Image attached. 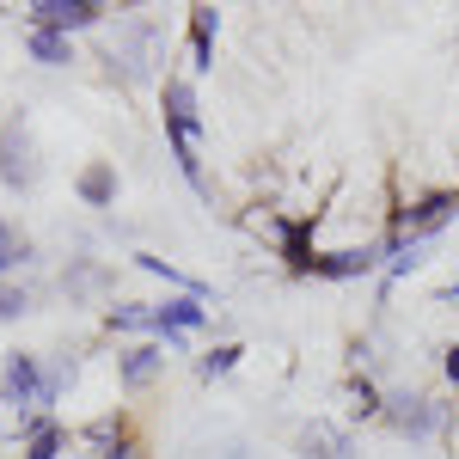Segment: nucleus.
Instances as JSON below:
<instances>
[{"mask_svg":"<svg viewBox=\"0 0 459 459\" xmlns=\"http://www.w3.org/2000/svg\"><path fill=\"white\" fill-rule=\"evenodd\" d=\"M160 117H166V142H172V160H178V172H184V184L196 196H209V184H203V105H196V86L184 74H166Z\"/></svg>","mask_w":459,"mask_h":459,"instance_id":"obj_1","label":"nucleus"},{"mask_svg":"<svg viewBox=\"0 0 459 459\" xmlns=\"http://www.w3.org/2000/svg\"><path fill=\"white\" fill-rule=\"evenodd\" d=\"M153 62H160V25L153 19H129L117 25V37L105 43V74L117 86H142L153 80Z\"/></svg>","mask_w":459,"mask_h":459,"instance_id":"obj_2","label":"nucleus"},{"mask_svg":"<svg viewBox=\"0 0 459 459\" xmlns=\"http://www.w3.org/2000/svg\"><path fill=\"white\" fill-rule=\"evenodd\" d=\"M380 423H386L392 435H404V441H435V435L454 429V404H441V398H429V392L398 386V392H386Z\"/></svg>","mask_w":459,"mask_h":459,"instance_id":"obj_3","label":"nucleus"},{"mask_svg":"<svg viewBox=\"0 0 459 459\" xmlns=\"http://www.w3.org/2000/svg\"><path fill=\"white\" fill-rule=\"evenodd\" d=\"M447 221H459V190H423V196H411L404 209H392L386 233H398V239H429V246H435V233H441Z\"/></svg>","mask_w":459,"mask_h":459,"instance_id":"obj_4","label":"nucleus"},{"mask_svg":"<svg viewBox=\"0 0 459 459\" xmlns=\"http://www.w3.org/2000/svg\"><path fill=\"white\" fill-rule=\"evenodd\" d=\"M105 0H31L25 6V31H56V37H80L105 25Z\"/></svg>","mask_w":459,"mask_h":459,"instance_id":"obj_5","label":"nucleus"},{"mask_svg":"<svg viewBox=\"0 0 459 459\" xmlns=\"http://www.w3.org/2000/svg\"><path fill=\"white\" fill-rule=\"evenodd\" d=\"M37 178H43V160H37L31 123L25 117H6L0 123V184L6 190H31Z\"/></svg>","mask_w":459,"mask_h":459,"instance_id":"obj_6","label":"nucleus"},{"mask_svg":"<svg viewBox=\"0 0 459 459\" xmlns=\"http://www.w3.org/2000/svg\"><path fill=\"white\" fill-rule=\"evenodd\" d=\"M80 447L92 459H147L142 441H135V423L123 411H99L92 423H80Z\"/></svg>","mask_w":459,"mask_h":459,"instance_id":"obj_7","label":"nucleus"},{"mask_svg":"<svg viewBox=\"0 0 459 459\" xmlns=\"http://www.w3.org/2000/svg\"><path fill=\"white\" fill-rule=\"evenodd\" d=\"M37 398H43V355L13 350L6 361H0V404H6V411L37 417Z\"/></svg>","mask_w":459,"mask_h":459,"instance_id":"obj_8","label":"nucleus"},{"mask_svg":"<svg viewBox=\"0 0 459 459\" xmlns=\"http://www.w3.org/2000/svg\"><path fill=\"white\" fill-rule=\"evenodd\" d=\"M386 257H392V239H368V246H343V251H318V257H313V276H325V282H355V276L386 270Z\"/></svg>","mask_w":459,"mask_h":459,"instance_id":"obj_9","label":"nucleus"},{"mask_svg":"<svg viewBox=\"0 0 459 459\" xmlns=\"http://www.w3.org/2000/svg\"><path fill=\"white\" fill-rule=\"evenodd\" d=\"M209 325V307H203V294H166V300H153V343H166L178 350L190 331H203Z\"/></svg>","mask_w":459,"mask_h":459,"instance_id":"obj_10","label":"nucleus"},{"mask_svg":"<svg viewBox=\"0 0 459 459\" xmlns=\"http://www.w3.org/2000/svg\"><path fill=\"white\" fill-rule=\"evenodd\" d=\"M270 233H276V251H282V264H288V276H313V233H318V214H300V221H270Z\"/></svg>","mask_w":459,"mask_h":459,"instance_id":"obj_11","label":"nucleus"},{"mask_svg":"<svg viewBox=\"0 0 459 459\" xmlns=\"http://www.w3.org/2000/svg\"><path fill=\"white\" fill-rule=\"evenodd\" d=\"M160 374H166V343H153V337L147 343H129V350L117 355V380L129 392H147Z\"/></svg>","mask_w":459,"mask_h":459,"instance_id":"obj_12","label":"nucleus"},{"mask_svg":"<svg viewBox=\"0 0 459 459\" xmlns=\"http://www.w3.org/2000/svg\"><path fill=\"white\" fill-rule=\"evenodd\" d=\"M300 459H361V447L343 423H307L300 429Z\"/></svg>","mask_w":459,"mask_h":459,"instance_id":"obj_13","label":"nucleus"},{"mask_svg":"<svg viewBox=\"0 0 459 459\" xmlns=\"http://www.w3.org/2000/svg\"><path fill=\"white\" fill-rule=\"evenodd\" d=\"M19 441H25V459H62V447H68V429L56 423V417H25L19 423Z\"/></svg>","mask_w":459,"mask_h":459,"instance_id":"obj_14","label":"nucleus"},{"mask_svg":"<svg viewBox=\"0 0 459 459\" xmlns=\"http://www.w3.org/2000/svg\"><path fill=\"white\" fill-rule=\"evenodd\" d=\"M214 37H221V13L214 6H190V68H214Z\"/></svg>","mask_w":459,"mask_h":459,"instance_id":"obj_15","label":"nucleus"},{"mask_svg":"<svg viewBox=\"0 0 459 459\" xmlns=\"http://www.w3.org/2000/svg\"><path fill=\"white\" fill-rule=\"evenodd\" d=\"M105 288H110V270L92 264V257H74L68 270H62V294H68V300H92V294H105Z\"/></svg>","mask_w":459,"mask_h":459,"instance_id":"obj_16","label":"nucleus"},{"mask_svg":"<svg viewBox=\"0 0 459 459\" xmlns=\"http://www.w3.org/2000/svg\"><path fill=\"white\" fill-rule=\"evenodd\" d=\"M105 331H117V337H153V307L147 300H117V307H105Z\"/></svg>","mask_w":459,"mask_h":459,"instance_id":"obj_17","label":"nucleus"},{"mask_svg":"<svg viewBox=\"0 0 459 459\" xmlns=\"http://www.w3.org/2000/svg\"><path fill=\"white\" fill-rule=\"evenodd\" d=\"M74 190H80V203H86V209H110V203H117V172L99 160V166H86V172H80Z\"/></svg>","mask_w":459,"mask_h":459,"instance_id":"obj_18","label":"nucleus"},{"mask_svg":"<svg viewBox=\"0 0 459 459\" xmlns=\"http://www.w3.org/2000/svg\"><path fill=\"white\" fill-rule=\"evenodd\" d=\"M25 49L43 68H68L74 62V37H56V31H25Z\"/></svg>","mask_w":459,"mask_h":459,"instance_id":"obj_19","label":"nucleus"},{"mask_svg":"<svg viewBox=\"0 0 459 459\" xmlns=\"http://www.w3.org/2000/svg\"><path fill=\"white\" fill-rule=\"evenodd\" d=\"M380 411H386V392L374 386L368 374H355L350 380V417L355 423H380Z\"/></svg>","mask_w":459,"mask_h":459,"instance_id":"obj_20","label":"nucleus"},{"mask_svg":"<svg viewBox=\"0 0 459 459\" xmlns=\"http://www.w3.org/2000/svg\"><path fill=\"white\" fill-rule=\"evenodd\" d=\"M25 264H31V239L13 221H0V282H13V270H25Z\"/></svg>","mask_w":459,"mask_h":459,"instance_id":"obj_21","label":"nucleus"},{"mask_svg":"<svg viewBox=\"0 0 459 459\" xmlns=\"http://www.w3.org/2000/svg\"><path fill=\"white\" fill-rule=\"evenodd\" d=\"M135 270H147V276H160L166 288H178V294H203V282L196 276H184L178 264H166V257H153V251H135Z\"/></svg>","mask_w":459,"mask_h":459,"instance_id":"obj_22","label":"nucleus"},{"mask_svg":"<svg viewBox=\"0 0 459 459\" xmlns=\"http://www.w3.org/2000/svg\"><path fill=\"white\" fill-rule=\"evenodd\" d=\"M239 343H214V350H203L196 355V374H203V380H227V374H233V368H239Z\"/></svg>","mask_w":459,"mask_h":459,"instance_id":"obj_23","label":"nucleus"},{"mask_svg":"<svg viewBox=\"0 0 459 459\" xmlns=\"http://www.w3.org/2000/svg\"><path fill=\"white\" fill-rule=\"evenodd\" d=\"M68 380H74V355H56V361L43 368V398H37V411H43V417H49V404L68 392Z\"/></svg>","mask_w":459,"mask_h":459,"instance_id":"obj_24","label":"nucleus"},{"mask_svg":"<svg viewBox=\"0 0 459 459\" xmlns=\"http://www.w3.org/2000/svg\"><path fill=\"white\" fill-rule=\"evenodd\" d=\"M25 313H31V288L0 282V325H13V318H25Z\"/></svg>","mask_w":459,"mask_h":459,"instance_id":"obj_25","label":"nucleus"},{"mask_svg":"<svg viewBox=\"0 0 459 459\" xmlns=\"http://www.w3.org/2000/svg\"><path fill=\"white\" fill-rule=\"evenodd\" d=\"M441 374H447V386L459 392V343H454V350H447V355H441Z\"/></svg>","mask_w":459,"mask_h":459,"instance_id":"obj_26","label":"nucleus"},{"mask_svg":"<svg viewBox=\"0 0 459 459\" xmlns=\"http://www.w3.org/2000/svg\"><path fill=\"white\" fill-rule=\"evenodd\" d=\"M435 300H459V276H454V282H447V288H441V294H435Z\"/></svg>","mask_w":459,"mask_h":459,"instance_id":"obj_27","label":"nucleus"}]
</instances>
